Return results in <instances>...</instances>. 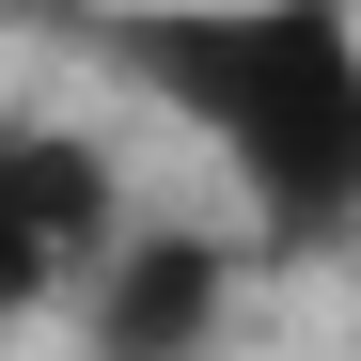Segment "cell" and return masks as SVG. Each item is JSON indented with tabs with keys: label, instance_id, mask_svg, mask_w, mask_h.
<instances>
[{
	"label": "cell",
	"instance_id": "obj_2",
	"mask_svg": "<svg viewBox=\"0 0 361 361\" xmlns=\"http://www.w3.org/2000/svg\"><path fill=\"white\" fill-rule=\"evenodd\" d=\"M126 220H142V204H126V173H110L94 126L0 110V330H16V314H63Z\"/></svg>",
	"mask_w": 361,
	"mask_h": 361
},
{
	"label": "cell",
	"instance_id": "obj_1",
	"mask_svg": "<svg viewBox=\"0 0 361 361\" xmlns=\"http://www.w3.org/2000/svg\"><path fill=\"white\" fill-rule=\"evenodd\" d=\"M94 63L157 94L252 204V252L361 235V0H110Z\"/></svg>",
	"mask_w": 361,
	"mask_h": 361
},
{
	"label": "cell",
	"instance_id": "obj_3",
	"mask_svg": "<svg viewBox=\"0 0 361 361\" xmlns=\"http://www.w3.org/2000/svg\"><path fill=\"white\" fill-rule=\"evenodd\" d=\"M235 283H252V235H204V220H126V235L94 252V283L63 298V314H79V361H220Z\"/></svg>",
	"mask_w": 361,
	"mask_h": 361
}]
</instances>
